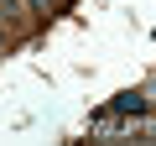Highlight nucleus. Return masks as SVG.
Returning a JSON list of instances; mask_svg holds the SVG:
<instances>
[{
  "instance_id": "nucleus-1",
  "label": "nucleus",
  "mask_w": 156,
  "mask_h": 146,
  "mask_svg": "<svg viewBox=\"0 0 156 146\" xmlns=\"http://www.w3.org/2000/svg\"><path fill=\"white\" fill-rule=\"evenodd\" d=\"M115 110H120V115H140V110H146V94H120Z\"/></svg>"
},
{
  "instance_id": "nucleus-3",
  "label": "nucleus",
  "mask_w": 156,
  "mask_h": 146,
  "mask_svg": "<svg viewBox=\"0 0 156 146\" xmlns=\"http://www.w3.org/2000/svg\"><path fill=\"white\" fill-rule=\"evenodd\" d=\"M0 16H11V11H0Z\"/></svg>"
},
{
  "instance_id": "nucleus-2",
  "label": "nucleus",
  "mask_w": 156,
  "mask_h": 146,
  "mask_svg": "<svg viewBox=\"0 0 156 146\" xmlns=\"http://www.w3.org/2000/svg\"><path fill=\"white\" fill-rule=\"evenodd\" d=\"M21 5H31V11H47V5H52V0H21Z\"/></svg>"
}]
</instances>
